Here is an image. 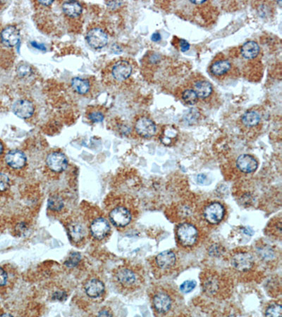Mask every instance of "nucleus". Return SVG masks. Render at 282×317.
Segmentation results:
<instances>
[{"label": "nucleus", "mask_w": 282, "mask_h": 317, "mask_svg": "<svg viewBox=\"0 0 282 317\" xmlns=\"http://www.w3.org/2000/svg\"><path fill=\"white\" fill-rule=\"evenodd\" d=\"M112 282L119 292L130 294L141 288L144 282V276L138 265L124 264L112 271Z\"/></svg>", "instance_id": "nucleus-1"}, {"label": "nucleus", "mask_w": 282, "mask_h": 317, "mask_svg": "<svg viewBox=\"0 0 282 317\" xmlns=\"http://www.w3.org/2000/svg\"><path fill=\"white\" fill-rule=\"evenodd\" d=\"M134 66L128 58H119L110 62L105 68V76L108 75L117 82H123L127 80L132 74Z\"/></svg>", "instance_id": "nucleus-2"}, {"label": "nucleus", "mask_w": 282, "mask_h": 317, "mask_svg": "<svg viewBox=\"0 0 282 317\" xmlns=\"http://www.w3.org/2000/svg\"><path fill=\"white\" fill-rule=\"evenodd\" d=\"M105 282L98 276L88 277L83 284V292L90 300L100 302L105 296Z\"/></svg>", "instance_id": "nucleus-3"}, {"label": "nucleus", "mask_w": 282, "mask_h": 317, "mask_svg": "<svg viewBox=\"0 0 282 317\" xmlns=\"http://www.w3.org/2000/svg\"><path fill=\"white\" fill-rule=\"evenodd\" d=\"M67 230L71 242L77 247H80L85 244L89 232L84 222L77 220L69 222Z\"/></svg>", "instance_id": "nucleus-4"}, {"label": "nucleus", "mask_w": 282, "mask_h": 317, "mask_svg": "<svg viewBox=\"0 0 282 317\" xmlns=\"http://www.w3.org/2000/svg\"><path fill=\"white\" fill-rule=\"evenodd\" d=\"M18 280V273L10 264L0 266V294L4 296L11 292Z\"/></svg>", "instance_id": "nucleus-5"}, {"label": "nucleus", "mask_w": 282, "mask_h": 317, "mask_svg": "<svg viewBox=\"0 0 282 317\" xmlns=\"http://www.w3.org/2000/svg\"><path fill=\"white\" fill-rule=\"evenodd\" d=\"M176 236L180 244L183 247H192L198 240V229L191 224H181L176 230Z\"/></svg>", "instance_id": "nucleus-6"}, {"label": "nucleus", "mask_w": 282, "mask_h": 317, "mask_svg": "<svg viewBox=\"0 0 282 317\" xmlns=\"http://www.w3.org/2000/svg\"><path fill=\"white\" fill-rule=\"evenodd\" d=\"M108 216L112 224L119 228L127 226L132 220L131 211L124 205H116L111 208Z\"/></svg>", "instance_id": "nucleus-7"}, {"label": "nucleus", "mask_w": 282, "mask_h": 317, "mask_svg": "<svg viewBox=\"0 0 282 317\" xmlns=\"http://www.w3.org/2000/svg\"><path fill=\"white\" fill-rule=\"evenodd\" d=\"M86 38L88 44L96 50L105 48L109 42L108 34L106 30L99 26H94L88 29Z\"/></svg>", "instance_id": "nucleus-8"}, {"label": "nucleus", "mask_w": 282, "mask_h": 317, "mask_svg": "<svg viewBox=\"0 0 282 317\" xmlns=\"http://www.w3.org/2000/svg\"><path fill=\"white\" fill-rule=\"evenodd\" d=\"M88 232L95 240H105L111 232L110 223L103 216L96 217L90 224Z\"/></svg>", "instance_id": "nucleus-9"}, {"label": "nucleus", "mask_w": 282, "mask_h": 317, "mask_svg": "<svg viewBox=\"0 0 282 317\" xmlns=\"http://www.w3.org/2000/svg\"><path fill=\"white\" fill-rule=\"evenodd\" d=\"M176 254L172 250L162 252L155 258V266L162 272H169L172 270L176 266Z\"/></svg>", "instance_id": "nucleus-10"}, {"label": "nucleus", "mask_w": 282, "mask_h": 317, "mask_svg": "<svg viewBox=\"0 0 282 317\" xmlns=\"http://www.w3.org/2000/svg\"><path fill=\"white\" fill-rule=\"evenodd\" d=\"M224 206L219 202H212L207 205L204 210L205 220L210 224H217L224 218Z\"/></svg>", "instance_id": "nucleus-11"}, {"label": "nucleus", "mask_w": 282, "mask_h": 317, "mask_svg": "<svg viewBox=\"0 0 282 317\" xmlns=\"http://www.w3.org/2000/svg\"><path fill=\"white\" fill-rule=\"evenodd\" d=\"M46 164L52 172L60 173L67 168L68 160L63 153L60 152H53L47 156Z\"/></svg>", "instance_id": "nucleus-12"}, {"label": "nucleus", "mask_w": 282, "mask_h": 317, "mask_svg": "<svg viewBox=\"0 0 282 317\" xmlns=\"http://www.w3.org/2000/svg\"><path fill=\"white\" fill-rule=\"evenodd\" d=\"M135 130L141 137L150 138L156 134V124L148 117L141 116L136 120Z\"/></svg>", "instance_id": "nucleus-13"}, {"label": "nucleus", "mask_w": 282, "mask_h": 317, "mask_svg": "<svg viewBox=\"0 0 282 317\" xmlns=\"http://www.w3.org/2000/svg\"><path fill=\"white\" fill-rule=\"evenodd\" d=\"M231 264L238 272H248L254 265V258L246 252H240L233 254Z\"/></svg>", "instance_id": "nucleus-14"}, {"label": "nucleus", "mask_w": 282, "mask_h": 317, "mask_svg": "<svg viewBox=\"0 0 282 317\" xmlns=\"http://www.w3.org/2000/svg\"><path fill=\"white\" fill-rule=\"evenodd\" d=\"M153 306L159 314L169 312L172 306V298L164 291H158L153 294Z\"/></svg>", "instance_id": "nucleus-15"}, {"label": "nucleus", "mask_w": 282, "mask_h": 317, "mask_svg": "<svg viewBox=\"0 0 282 317\" xmlns=\"http://www.w3.org/2000/svg\"><path fill=\"white\" fill-rule=\"evenodd\" d=\"M5 162L13 170H21L27 164V158L23 152L14 150L7 153Z\"/></svg>", "instance_id": "nucleus-16"}, {"label": "nucleus", "mask_w": 282, "mask_h": 317, "mask_svg": "<svg viewBox=\"0 0 282 317\" xmlns=\"http://www.w3.org/2000/svg\"><path fill=\"white\" fill-rule=\"evenodd\" d=\"M233 68V65L229 60L225 58H216L210 66L211 74L215 77H222L229 74Z\"/></svg>", "instance_id": "nucleus-17"}, {"label": "nucleus", "mask_w": 282, "mask_h": 317, "mask_svg": "<svg viewBox=\"0 0 282 317\" xmlns=\"http://www.w3.org/2000/svg\"><path fill=\"white\" fill-rule=\"evenodd\" d=\"M12 110L16 116L24 120L31 118L35 111L34 104L28 100H20L16 102L12 106Z\"/></svg>", "instance_id": "nucleus-18"}, {"label": "nucleus", "mask_w": 282, "mask_h": 317, "mask_svg": "<svg viewBox=\"0 0 282 317\" xmlns=\"http://www.w3.org/2000/svg\"><path fill=\"white\" fill-rule=\"evenodd\" d=\"M21 35L20 30L15 26H9L1 32L2 42L5 46H15L20 42Z\"/></svg>", "instance_id": "nucleus-19"}, {"label": "nucleus", "mask_w": 282, "mask_h": 317, "mask_svg": "<svg viewBox=\"0 0 282 317\" xmlns=\"http://www.w3.org/2000/svg\"><path fill=\"white\" fill-rule=\"evenodd\" d=\"M236 166L245 174H251L255 172L258 167V162L250 154H241L237 158Z\"/></svg>", "instance_id": "nucleus-20"}, {"label": "nucleus", "mask_w": 282, "mask_h": 317, "mask_svg": "<svg viewBox=\"0 0 282 317\" xmlns=\"http://www.w3.org/2000/svg\"><path fill=\"white\" fill-rule=\"evenodd\" d=\"M259 52H260V48L258 43L253 40L244 43L240 48V55L242 58L246 60H255L259 56Z\"/></svg>", "instance_id": "nucleus-21"}, {"label": "nucleus", "mask_w": 282, "mask_h": 317, "mask_svg": "<svg viewBox=\"0 0 282 317\" xmlns=\"http://www.w3.org/2000/svg\"><path fill=\"white\" fill-rule=\"evenodd\" d=\"M62 11L69 18H75L83 13V6L79 2L67 1L62 4Z\"/></svg>", "instance_id": "nucleus-22"}, {"label": "nucleus", "mask_w": 282, "mask_h": 317, "mask_svg": "<svg viewBox=\"0 0 282 317\" xmlns=\"http://www.w3.org/2000/svg\"><path fill=\"white\" fill-rule=\"evenodd\" d=\"M193 90L200 99H207L213 92L212 84L205 80H198L193 84Z\"/></svg>", "instance_id": "nucleus-23"}, {"label": "nucleus", "mask_w": 282, "mask_h": 317, "mask_svg": "<svg viewBox=\"0 0 282 317\" xmlns=\"http://www.w3.org/2000/svg\"><path fill=\"white\" fill-rule=\"evenodd\" d=\"M179 132L175 126L172 125H167L164 127L160 140L161 142L166 146H172L177 140Z\"/></svg>", "instance_id": "nucleus-24"}, {"label": "nucleus", "mask_w": 282, "mask_h": 317, "mask_svg": "<svg viewBox=\"0 0 282 317\" xmlns=\"http://www.w3.org/2000/svg\"><path fill=\"white\" fill-rule=\"evenodd\" d=\"M48 209L55 213H60L65 208V200L60 194H54L50 196L48 202Z\"/></svg>", "instance_id": "nucleus-25"}, {"label": "nucleus", "mask_w": 282, "mask_h": 317, "mask_svg": "<svg viewBox=\"0 0 282 317\" xmlns=\"http://www.w3.org/2000/svg\"><path fill=\"white\" fill-rule=\"evenodd\" d=\"M261 116L257 112L250 110L243 114L241 117V123L246 128H253L260 123Z\"/></svg>", "instance_id": "nucleus-26"}, {"label": "nucleus", "mask_w": 282, "mask_h": 317, "mask_svg": "<svg viewBox=\"0 0 282 317\" xmlns=\"http://www.w3.org/2000/svg\"><path fill=\"white\" fill-rule=\"evenodd\" d=\"M72 87L75 92L80 94H85L91 89V82L86 78L76 77L72 80Z\"/></svg>", "instance_id": "nucleus-27"}, {"label": "nucleus", "mask_w": 282, "mask_h": 317, "mask_svg": "<svg viewBox=\"0 0 282 317\" xmlns=\"http://www.w3.org/2000/svg\"><path fill=\"white\" fill-rule=\"evenodd\" d=\"M219 280L215 277H210L204 282V289L208 294H214L219 289Z\"/></svg>", "instance_id": "nucleus-28"}, {"label": "nucleus", "mask_w": 282, "mask_h": 317, "mask_svg": "<svg viewBox=\"0 0 282 317\" xmlns=\"http://www.w3.org/2000/svg\"><path fill=\"white\" fill-rule=\"evenodd\" d=\"M181 98L184 102L188 105H194L198 102V98L193 89H186L183 91Z\"/></svg>", "instance_id": "nucleus-29"}, {"label": "nucleus", "mask_w": 282, "mask_h": 317, "mask_svg": "<svg viewBox=\"0 0 282 317\" xmlns=\"http://www.w3.org/2000/svg\"><path fill=\"white\" fill-rule=\"evenodd\" d=\"M199 117H200V112H199L197 108H193L188 110L185 114L184 116H183V120L189 125H193V124L196 123Z\"/></svg>", "instance_id": "nucleus-30"}, {"label": "nucleus", "mask_w": 282, "mask_h": 317, "mask_svg": "<svg viewBox=\"0 0 282 317\" xmlns=\"http://www.w3.org/2000/svg\"><path fill=\"white\" fill-rule=\"evenodd\" d=\"M17 73L20 78H28L32 75L33 68L29 64L22 63L17 67Z\"/></svg>", "instance_id": "nucleus-31"}, {"label": "nucleus", "mask_w": 282, "mask_h": 317, "mask_svg": "<svg viewBox=\"0 0 282 317\" xmlns=\"http://www.w3.org/2000/svg\"><path fill=\"white\" fill-rule=\"evenodd\" d=\"M265 314L267 316H281L282 308L281 304H271L266 310Z\"/></svg>", "instance_id": "nucleus-32"}, {"label": "nucleus", "mask_w": 282, "mask_h": 317, "mask_svg": "<svg viewBox=\"0 0 282 317\" xmlns=\"http://www.w3.org/2000/svg\"><path fill=\"white\" fill-rule=\"evenodd\" d=\"M88 118L93 123H100L105 118V115L99 110H92L88 114Z\"/></svg>", "instance_id": "nucleus-33"}, {"label": "nucleus", "mask_w": 282, "mask_h": 317, "mask_svg": "<svg viewBox=\"0 0 282 317\" xmlns=\"http://www.w3.org/2000/svg\"><path fill=\"white\" fill-rule=\"evenodd\" d=\"M195 286H196V282L195 280H186L180 286V290L183 294H189L194 290Z\"/></svg>", "instance_id": "nucleus-34"}, {"label": "nucleus", "mask_w": 282, "mask_h": 317, "mask_svg": "<svg viewBox=\"0 0 282 317\" xmlns=\"http://www.w3.org/2000/svg\"><path fill=\"white\" fill-rule=\"evenodd\" d=\"M10 188V178L8 176L0 174V192H5Z\"/></svg>", "instance_id": "nucleus-35"}, {"label": "nucleus", "mask_w": 282, "mask_h": 317, "mask_svg": "<svg viewBox=\"0 0 282 317\" xmlns=\"http://www.w3.org/2000/svg\"><path fill=\"white\" fill-rule=\"evenodd\" d=\"M81 256L77 253H74L70 258L66 261V265L69 267H74L77 264L78 262L80 261Z\"/></svg>", "instance_id": "nucleus-36"}, {"label": "nucleus", "mask_w": 282, "mask_h": 317, "mask_svg": "<svg viewBox=\"0 0 282 317\" xmlns=\"http://www.w3.org/2000/svg\"><path fill=\"white\" fill-rule=\"evenodd\" d=\"M179 46L180 50H181V51L183 52L188 51V50L190 49V46H191L189 43L187 42L186 40H185L183 39L179 40Z\"/></svg>", "instance_id": "nucleus-37"}, {"label": "nucleus", "mask_w": 282, "mask_h": 317, "mask_svg": "<svg viewBox=\"0 0 282 317\" xmlns=\"http://www.w3.org/2000/svg\"><path fill=\"white\" fill-rule=\"evenodd\" d=\"M105 4L111 8H116L120 6L123 4L122 2L120 1H108L105 2Z\"/></svg>", "instance_id": "nucleus-38"}, {"label": "nucleus", "mask_w": 282, "mask_h": 317, "mask_svg": "<svg viewBox=\"0 0 282 317\" xmlns=\"http://www.w3.org/2000/svg\"><path fill=\"white\" fill-rule=\"evenodd\" d=\"M197 182L198 184H202V185H205L206 182H207V176L204 174H199L197 176Z\"/></svg>", "instance_id": "nucleus-39"}, {"label": "nucleus", "mask_w": 282, "mask_h": 317, "mask_svg": "<svg viewBox=\"0 0 282 317\" xmlns=\"http://www.w3.org/2000/svg\"><path fill=\"white\" fill-rule=\"evenodd\" d=\"M98 316H113V314L112 313V312L110 311V310L107 309H105L101 310L99 313H98Z\"/></svg>", "instance_id": "nucleus-40"}, {"label": "nucleus", "mask_w": 282, "mask_h": 317, "mask_svg": "<svg viewBox=\"0 0 282 317\" xmlns=\"http://www.w3.org/2000/svg\"><path fill=\"white\" fill-rule=\"evenodd\" d=\"M151 39L154 42H158V41H160V40L162 39V37H161V35L159 32H155V34H153V36H152Z\"/></svg>", "instance_id": "nucleus-41"}, {"label": "nucleus", "mask_w": 282, "mask_h": 317, "mask_svg": "<svg viewBox=\"0 0 282 317\" xmlns=\"http://www.w3.org/2000/svg\"><path fill=\"white\" fill-rule=\"evenodd\" d=\"M31 46H34V48H38V49H41V50H46V48H45L44 46H43V44H40L39 43H37L36 42H35V41H33V42H31Z\"/></svg>", "instance_id": "nucleus-42"}, {"label": "nucleus", "mask_w": 282, "mask_h": 317, "mask_svg": "<svg viewBox=\"0 0 282 317\" xmlns=\"http://www.w3.org/2000/svg\"><path fill=\"white\" fill-rule=\"evenodd\" d=\"M54 1H39V4L43 5V6H49L53 4Z\"/></svg>", "instance_id": "nucleus-43"}, {"label": "nucleus", "mask_w": 282, "mask_h": 317, "mask_svg": "<svg viewBox=\"0 0 282 317\" xmlns=\"http://www.w3.org/2000/svg\"><path fill=\"white\" fill-rule=\"evenodd\" d=\"M3 152H4V146H3V142L0 141V155L3 154Z\"/></svg>", "instance_id": "nucleus-44"}]
</instances>
